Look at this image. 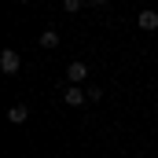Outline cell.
Returning a JSON list of instances; mask_svg holds the SVG:
<instances>
[{"label":"cell","instance_id":"cell-1","mask_svg":"<svg viewBox=\"0 0 158 158\" xmlns=\"http://www.w3.org/2000/svg\"><path fill=\"white\" fill-rule=\"evenodd\" d=\"M63 103H66V107H81V103H88V88H81V85L70 81V85L63 88Z\"/></svg>","mask_w":158,"mask_h":158},{"label":"cell","instance_id":"cell-2","mask_svg":"<svg viewBox=\"0 0 158 158\" xmlns=\"http://www.w3.org/2000/svg\"><path fill=\"white\" fill-rule=\"evenodd\" d=\"M0 70H4V74H19V70H22V55H19L15 48H4V52H0Z\"/></svg>","mask_w":158,"mask_h":158},{"label":"cell","instance_id":"cell-3","mask_svg":"<svg viewBox=\"0 0 158 158\" xmlns=\"http://www.w3.org/2000/svg\"><path fill=\"white\" fill-rule=\"evenodd\" d=\"M136 22H140V30H143V33H155V30H158V11H155V7H143Z\"/></svg>","mask_w":158,"mask_h":158},{"label":"cell","instance_id":"cell-4","mask_svg":"<svg viewBox=\"0 0 158 158\" xmlns=\"http://www.w3.org/2000/svg\"><path fill=\"white\" fill-rule=\"evenodd\" d=\"M85 77H88V66H85V63H70V66H66V81L81 85Z\"/></svg>","mask_w":158,"mask_h":158},{"label":"cell","instance_id":"cell-5","mask_svg":"<svg viewBox=\"0 0 158 158\" xmlns=\"http://www.w3.org/2000/svg\"><path fill=\"white\" fill-rule=\"evenodd\" d=\"M37 44L40 48H59V33H55V30H44V33L37 37Z\"/></svg>","mask_w":158,"mask_h":158},{"label":"cell","instance_id":"cell-6","mask_svg":"<svg viewBox=\"0 0 158 158\" xmlns=\"http://www.w3.org/2000/svg\"><path fill=\"white\" fill-rule=\"evenodd\" d=\"M26 118H30V110H26V107H11V110H7V121H15V125H22Z\"/></svg>","mask_w":158,"mask_h":158},{"label":"cell","instance_id":"cell-7","mask_svg":"<svg viewBox=\"0 0 158 158\" xmlns=\"http://www.w3.org/2000/svg\"><path fill=\"white\" fill-rule=\"evenodd\" d=\"M81 7H85V0H63V11H66V15H74Z\"/></svg>","mask_w":158,"mask_h":158},{"label":"cell","instance_id":"cell-8","mask_svg":"<svg viewBox=\"0 0 158 158\" xmlns=\"http://www.w3.org/2000/svg\"><path fill=\"white\" fill-rule=\"evenodd\" d=\"M96 99H103V88H96V85H92V88H88V103H96Z\"/></svg>","mask_w":158,"mask_h":158},{"label":"cell","instance_id":"cell-9","mask_svg":"<svg viewBox=\"0 0 158 158\" xmlns=\"http://www.w3.org/2000/svg\"><path fill=\"white\" fill-rule=\"evenodd\" d=\"M88 4H92V7H103V4H107V0H88Z\"/></svg>","mask_w":158,"mask_h":158},{"label":"cell","instance_id":"cell-10","mask_svg":"<svg viewBox=\"0 0 158 158\" xmlns=\"http://www.w3.org/2000/svg\"><path fill=\"white\" fill-rule=\"evenodd\" d=\"M15 4H30V0H15Z\"/></svg>","mask_w":158,"mask_h":158}]
</instances>
